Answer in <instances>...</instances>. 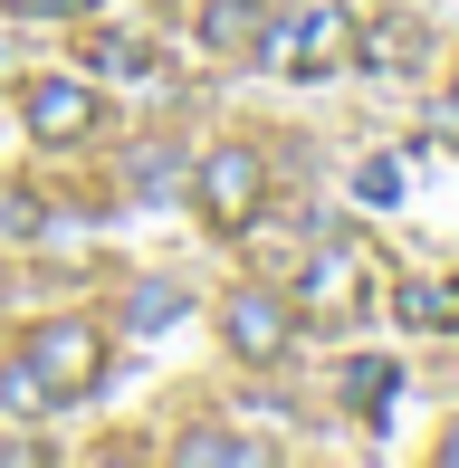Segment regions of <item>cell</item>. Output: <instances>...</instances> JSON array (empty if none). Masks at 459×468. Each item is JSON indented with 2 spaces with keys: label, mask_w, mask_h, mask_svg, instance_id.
<instances>
[{
  "label": "cell",
  "mask_w": 459,
  "mask_h": 468,
  "mask_svg": "<svg viewBox=\"0 0 459 468\" xmlns=\"http://www.w3.org/2000/svg\"><path fill=\"white\" fill-rule=\"evenodd\" d=\"M96 68H106V77H144V68H154V48H144L134 29H96Z\"/></svg>",
  "instance_id": "obj_13"
},
{
  "label": "cell",
  "mask_w": 459,
  "mask_h": 468,
  "mask_svg": "<svg viewBox=\"0 0 459 468\" xmlns=\"http://www.w3.org/2000/svg\"><path fill=\"white\" fill-rule=\"evenodd\" d=\"M192 201L211 210L220 229H249L268 210V154H249V144H211V154L192 163Z\"/></svg>",
  "instance_id": "obj_3"
},
{
  "label": "cell",
  "mask_w": 459,
  "mask_h": 468,
  "mask_svg": "<svg viewBox=\"0 0 459 468\" xmlns=\"http://www.w3.org/2000/svg\"><path fill=\"white\" fill-rule=\"evenodd\" d=\"M450 96H459V68H450Z\"/></svg>",
  "instance_id": "obj_19"
},
{
  "label": "cell",
  "mask_w": 459,
  "mask_h": 468,
  "mask_svg": "<svg viewBox=\"0 0 459 468\" xmlns=\"http://www.w3.org/2000/svg\"><path fill=\"white\" fill-rule=\"evenodd\" d=\"M441 468H459V431H450V440H441Z\"/></svg>",
  "instance_id": "obj_18"
},
{
  "label": "cell",
  "mask_w": 459,
  "mask_h": 468,
  "mask_svg": "<svg viewBox=\"0 0 459 468\" xmlns=\"http://www.w3.org/2000/svg\"><path fill=\"white\" fill-rule=\"evenodd\" d=\"M10 19H68V10H87V0H0Z\"/></svg>",
  "instance_id": "obj_17"
},
{
  "label": "cell",
  "mask_w": 459,
  "mask_h": 468,
  "mask_svg": "<svg viewBox=\"0 0 459 468\" xmlns=\"http://www.w3.org/2000/svg\"><path fill=\"white\" fill-rule=\"evenodd\" d=\"M124 182H134V201H173V191H192V163H182L173 144H134V154H124Z\"/></svg>",
  "instance_id": "obj_8"
},
{
  "label": "cell",
  "mask_w": 459,
  "mask_h": 468,
  "mask_svg": "<svg viewBox=\"0 0 459 468\" xmlns=\"http://www.w3.org/2000/svg\"><path fill=\"white\" fill-rule=\"evenodd\" d=\"M402 182H411L402 163H364V201H402Z\"/></svg>",
  "instance_id": "obj_16"
},
{
  "label": "cell",
  "mask_w": 459,
  "mask_h": 468,
  "mask_svg": "<svg viewBox=\"0 0 459 468\" xmlns=\"http://www.w3.org/2000/svg\"><path fill=\"white\" fill-rule=\"evenodd\" d=\"M268 19H278L268 0H201V48L259 68V58H268Z\"/></svg>",
  "instance_id": "obj_7"
},
{
  "label": "cell",
  "mask_w": 459,
  "mask_h": 468,
  "mask_svg": "<svg viewBox=\"0 0 459 468\" xmlns=\"http://www.w3.org/2000/svg\"><path fill=\"white\" fill-rule=\"evenodd\" d=\"M173 459H182V468H249V459H259V440H240V431H182Z\"/></svg>",
  "instance_id": "obj_10"
},
{
  "label": "cell",
  "mask_w": 459,
  "mask_h": 468,
  "mask_svg": "<svg viewBox=\"0 0 459 468\" xmlns=\"http://www.w3.org/2000/svg\"><path fill=\"white\" fill-rule=\"evenodd\" d=\"M38 220H48V210H38L29 191H0V239H38Z\"/></svg>",
  "instance_id": "obj_14"
},
{
  "label": "cell",
  "mask_w": 459,
  "mask_h": 468,
  "mask_svg": "<svg viewBox=\"0 0 459 468\" xmlns=\"http://www.w3.org/2000/svg\"><path fill=\"white\" fill-rule=\"evenodd\" d=\"M220 335H230V354H240L249 373L287 364V354H297V296L287 287H240L220 306Z\"/></svg>",
  "instance_id": "obj_4"
},
{
  "label": "cell",
  "mask_w": 459,
  "mask_h": 468,
  "mask_svg": "<svg viewBox=\"0 0 459 468\" xmlns=\"http://www.w3.org/2000/svg\"><path fill=\"white\" fill-rule=\"evenodd\" d=\"M19 115H29V134L48 144V154H68V144H87L96 124H106V96H96L87 77H29V87H19Z\"/></svg>",
  "instance_id": "obj_6"
},
{
  "label": "cell",
  "mask_w": 459,
  "mask_h": 468,
  "mask_svg": "<svg viewBox=\"0 0 459 468\" xmlns=\"http://www.w3.org/2000/svg\"><path fill=\"white\" fill-rule=\"evenodd\" d=\"M392 392H402V364H392V354H354V364H345V411L354 420L392 411Z\"/></svg>",
  "instance_id": "obj_9"
},
{
  "label": "cell",
  "mask_w": 459,
  "mask_h": 468,
  "mask_svg": "<svg viewBox=\"0 0 459 468\" xmlns=\"http://www.w3.org/2000/svg\"><path fill=\"white\" fill-rule=\"evenodd\" d=\"M411 38H422L411 19H383V29L354 38V58H364V68H411Z\"/></svg>",
  "instance_id": "obj_12"
},
{
  "label": "cell",
  "mask_w": 459,
  "mask_h": 468,
  "mask_svg": "<svg viewBox=\"0 0 459 468\" xmlns=\"http://www.w3.org/2000/svg\"><path fill=\"white\" fill-rule=\"evenodd\" d=\"M392 306H402L411 325H459V287H450V278H411Z\"/></svg>",
  "instance_id": "obj_11"
},
{
  "label": "cell",
  "mask_w": 459,
  "mask_h": 468,
  "mask_svg": "<svg viewBox=\"0 0 459 468\" xmlns=\"http://www.w3.org/2000/svg\"><path fill=\"white\" fill-rule=\"evenodd\" d=\"M364 296H373L364 249H354L345 229H316V249H306V278H297V315H316V325H345Z\"/></svg>",
  "instance_id": "obj_5"
},
{
  "label": "cell",
  "mask_w": 459,
  "mask_h": 468,
  "mask_svg": "<svg viewBox=\"0 0 459 468\" xmlns=\"http://www.w3.org/2000/svg\"><path fill=\"white\" fill-rule=\"evenodd\" d=\"M96 382H106V325L48 315V325H29L19 364L0 373V411H58V401H87Z\"/></svg>",
  "instance_id": "obj_1"
},
{
  "label": "cell",
  "mask_w": 459,
  "mask_h": 468,
  "mask_svg": "<svg viewBox=\"0 0 459 468\" xmlns=\"http://www.w3.org/2000/svg\"><path fill=\"white\" fill-rule=\"evenodd\" d=\"M182 315V287H134V325H173Z\"/></svg>",
  "instance_id": "obj_15"
},
{
  "label": "cell",
  "mask_w": 459,
  "mask_h": 468,
  "mask_svg": "<svg viewBox=\"0 0 459 468\" xmlns=\"http://www.w3.org/2000/svg\"><path fill=\"white\" fill-rule=\"evenodd\" d=\"M259 68L316 87V77L354 68V19L336 10V0H316V10H297V19H268V58H259Z\"/></svg>",
  "instance_id": "obj_2"
}]
</instances>
